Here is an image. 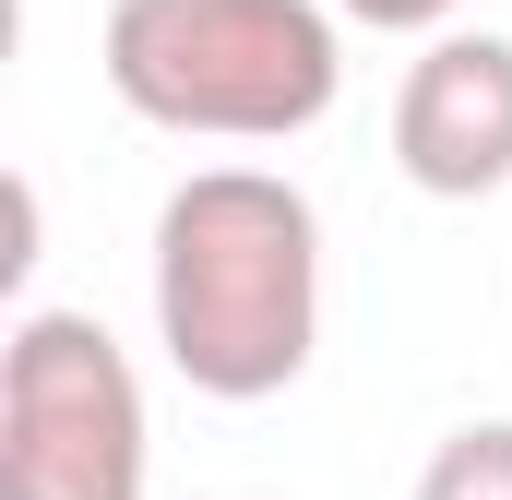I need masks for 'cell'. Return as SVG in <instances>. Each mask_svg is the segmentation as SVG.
Here are the masks:
<instances>
[{
	"label": "cell",
	"mask_w": 512,
	"mask_h": 500,
	"mask_svg": "<svg viewBox=\"0 0 512 500\" xmlns=\"http://www.w3.org/2000/svg\"><path fill=\"white\" fill-rule=\"evenodd\" d=\"M155 346L215 405H262L322 346V215L274 167H191L155 215Z\"/></svg>",
	"instance_id": "cell-1"
},
{
	"label": "cell",
	"mask_w": 512,
	"mask_h": 500,
	"mask_svg": "<svg viewBox=\"0 0 512 500\" xmlns=\"http://www.w3.org/2000/svg\"><path fill=\"white\" fill-rule=\"evenodd\" d=\"M96 60L131 120L191 143H286L346 84L322 0H108Z\"/></svg>",
	"instance_id": "cell-2"
},
{
	"label": "cell",
	"mask_w": 512,
	"mask_h": 500,
	"mask_svg": "<svg viewBox=\"0 0 512 500\" xmlns=\"http://www.w3.org/2000/svg\"><path fill=\"white\" fill-rule=\"evenodd\" d=\"M155 417L96 310H24L0 346V500H143Z\"/></svg>",
	"instance_id": "cell-3"
},
{
	"label": "cell",
	"mask_w": 512,
	"mask_h": 500,
	"mask_svg": "<svg viewBox=\"0 0 512 500\" xmlns=\"http://www.w3.org/2000/svg\"><path fill=\"white\" fill-rule=\"evenodd\" d=\"M393 167L429 203H489L512 179V36H429L393 96Z\"/></svg>",
	"instance_id": "cell-4"
},
{
	"label": "cell",
	"mask_w": 512,
	"mask_h": 500,
	"mask_svg": "<svg viewBox=\"0 0 512 500\" xmlns=\"http://www.w3.org/2000/svg\"><path fill=\"white\" fill-rule=\"evenodd\" d=\"M417 500H512V417L453 429V441L417 465Z\"/></svg>",
	"instance_id": "cell-5"
},
{
	"label": "cell",
	"mask_w": 512,
	"mask_h": 500,
	"mask_svg": "<svg viewBox=\"0 0 512 500\" xmlns=\"http://www.w3.org/2000/svg\"><path fill=\"white\" fill-rule=\"evenodd\" d=\"M334 12H358V24H382V36H453L465 0H334Z\"/></svg>",
	"instance_id": "cell-6"
}]
</instances>
